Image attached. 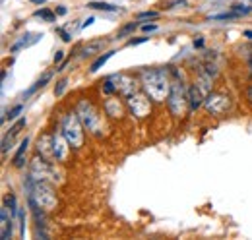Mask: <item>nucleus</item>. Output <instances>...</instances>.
I'll return each mask as SVG.
<instances>
[{"instance_id":"8","label":"nucleus","mask_w":252,"mask_h":240,"mask_svg":"<svg viewBox=\"0 0 252 240\" xmlns=\"http://www.w3.org/2000/svg\"><path fill=\"white\" fill-rule=\"evenodd\" d=\"M204 107L210 115H216V117H221L225 115L229 109H231V97L225 95V93H208L206 99H204Z\"/></svg>"},{"instance_id":"3","label":"nucleus","mask_w":252,"mask_h":240,"mask_svg":"<svg viewBox=\"0 0 252 240\" xmlns=\"http://www.w3.org/2000/svg\"><path fill=\"white\" fill-rule=\"evenodd\" d=\"M76 113H78L80 120L84 122V126H86L92 134H95V136H101V134H103V130H105V120H103V115L94 107V103H90L88 99H82V101L78 103V107H76Z\"/></svg>"},{"instance_id":"26","label":"nucleus","mask_w":252,"mask_h":240,"mask_svg":"<svg viewBox=\"0 0 252 240\" xmlns=\"http://www.w3.org/2000/svg\"><path fill=\"white\" fill-rule=\"evenodd\" d=\"M18 225H20V237H26V211L20 208V213H18Z\"/></svg>"},{"instance_id":"9","label":"nucleus","mask_w":252,"mask_h":240,"mask_svg":"<svg viewBox=\"0 0 252 240\" xmlns=\"http://www.w3.org/2000/svg\"><path fill=\"white\" fill-rule=\"evenodd\" d=\"M53 150H55V159L57 161H66V157L70 153V144L64 138L63 132H55L53 134Z\"/></svg>"},{"instance_id":"19","label":"nucleus","mask_w":252,"mask_h":240,"mask_svg":"<svg viewBox=\"0 0 252 240\" xmlns=\"http://www.w3.org/2000/svg\"><path fill=\"white\" fill-rule=\"evenodd\" d=\"M51 78H53V74H51V72H47V74H45L43 78H39V80H37V82L33 84V88H30V91H26V93H24V99H28V97H30V95H33V93H35L37 90L45 88V86H47V82H49Z\"/></svg>"},{"instance_id":"21","label":"nucleus","mask_w":252,"mask_h":240,"mask_svg":"<svg viewBox=\"0 0 252 240\" xmlns=\"http://www.w3.org/2000/svg\"><path fill=\"white\" fill-rule=\"evenodd\" d=\"M113 55H115V51H109V53L101 55V57H99L97 60H94V62H92V68H90V72H97V70H99L101 66H105V62H107V60L111 59Z\"/></svg>"},{"instance_id":"17","label":"nucleus","mask_w":252,"mask_h":240,"mask_svg":"<svg viewBox=\"0 0 252 240\" xmlns=\"http://www.w3.org/2000/svg\"><path fill=\"white\" fill-rule=\"evenodd\" d=\"M28 146H30V138L22 140L20 148H18V151H16V155H14V159H12V163H14V167H16V169L24 167V155H26V151H28Z\"/></svg>"},{"instance_id":"10","label":"nucleus","mask_w":252,"mask_h":240,"mask_svg":"<svg viewBox=\"0 0 252 240\" xmlns=\"http://www.w3.org/2000/svg\"><path fill=\"white\" fill-rule=\"evenodd\" d=\"M117 84H115V90L119 91L121 95H125V97H128V95H132L134 91H136V82L130 78V76H126V74H115V76H111Z\"/></svg>"},{"instance_id":"2","label":"nucleus","mask_w":252,"mask_h":240,"mask_svg":"<svg viewBox=\"0 0 252 240\" xmlns=\"http://www.w3.org/2000/svg\"><path fill=\"white\" fill-rule=\"evenodd\" d=\"M26 192H28V198L37 202L45 211L57 208V196H55V192L47 180H37L33 175H30L26 179Z\"/></svg>"},{"instance_id":"6","label":"nucleus","mask_w":252,"mask_h":240,"mask_svg":"<svg viewBox=\"0 0 252 240\" xmlns=\"http://www.w3.org/2000/svg\"><path fill=\"white\" fill-rule=\"evenodd\" d=\"M126 107H128L130 115L136 117V119H146L152 113L150 97L146 93H138V91H134L132 95L126 97Z\"/></svg>"},{"instance_id":"39","label":"nucleus","mask_w":252,"mask_h":240,"mask_svg":"<svg viewBox=\"0 0 252 240\" xmlns=\"http://www.w3.org/2000/svg\"><path fill=\"white\" fill-rule=\"evenodd\" d=\"M245 37H249V39H252V31H245Z\"/></svg>"},{"instance_id":"34","label":"nucleus","mask_w":252,"mask_h":240,"mask_svg":"<svg viewBox=\"0 0 252 240\" xmlns=\"http://www.w3.org/2000/svg\"><path fill=\"white\" fill-rule=\"evenodd\" d=\"M245 95H247V101L251 103V107H252V86L247 88V93H245Z\"/></svg>"},{"instance_id":"40","label":"nucleus","mask_w":252,"mask_h":240,"mask_svg":"<svg viewBox=\"0 0 252 240\" xmlns=\"http://www.w3.org/2000/svg\"><path fill=\"white\" fill-rule=\"evenodd\" d=\"M251 68H252V59H251Z\"/></svg>"},{"instance_id":"35","label":"nucleus","mask_w":252,"mask_h":240,"mask_svg":"<svg viewBox=\"0 0 252 240\" xmlns=\"http://www.w3.org/2000/svg\"><path fill=\"white\" fill-rule=\"evenodd\" d=\"M94 22H95V18H94V16H92V18H88V20H86V22L82 24V28H88V26H92Z\"/></svg>"},{"instance_id":"29","label":"nucleus","mask_w":252,"mask_h":240,"mask_svg":"<svg viewBox=\"0 0 252 240\" xmlns=\"http://www.w3.org/2000/svg\"><path fill=\"white\" fill-rule=\"evenodd\" d=\"M66 84H68V80H61V82H59V86L55 88V95H57V97H61V95L64 93V90H66Z\"/></svg>"},{"instance_id":"28","label":"nucleus","mask_w":252,"mask_h":240,"mask_svg":"<svg viewBox=\"0 0 252 240\" xmlns=\"http://www.w3.org/2000/svg\"><path fill=\"white\" fill-rule=\"evenodd\" d=\"M233 10L237 12V14H241V16H245V14H251L252 12V6H243V4H233Z\"/></svg>"},{"instance_id":"13","label":"nucleus","mask_w":252,"mask_h":240,"mask_svg":"<svg viewBox=\"0 0 252 240\" xmlns=\"http://www.w3.org/2000/svg\"><path fill=\"white\" fill-rule=\"evenodd\" d=\"M107 47V41L103 39H95V41H90L86 43L82 49H80V57L82 59H90V57H95L97 53H103V49Z\"/></svg>"},{"instance_id":"32","label":"nucleus","mask_w":252,"mask_h":240,"mask_svg":"<svg viewBox=\"0 0 252 240\" xmlns=\"http://www.w3.org/2000/svg\"><path fill=\"white\" fill-rule=\"evenodd\" d=\"M156 30H158V26H156V24H146V26H142V31H146V33L156 31Z\"/></svg>"},{"instance_id":"7","label":"nucleus","mask_w":252,"mask_h":240,"mask_svg":"<svg viewBox=\"0 0 252 240\" xmlns=\"http://www.w3.org/2000/svg\"><path fill=\"white\" fill-rule=\"evenodd\" d=\"M37 180H47V182H63L61 179V175L57 173V169L53 167V163L51 161H47V159H39V157H35L32 161V173Z\"/></svg>"},{"instance_id":"31","label":"nucleus","mask_w":252,"mask_h":240,"mask_svg":"<svg viewBox=\"0 0 252 240\" xmlns=\"http://www.w3.org/2000/svg\"><path fill=\"white\" fill-rule=\"evenodd\" d=\"M57 31H59V33L63 35V41H66V43H70V41H72V35H70V33H68L66 30H63V28H59Z\"/></svg>"},{"instance_id":"23","label":"nucleus","mask_w":252,"mask_h":240,"mask_svg":"<svg viewBox=\"0 0 252 240\" xmlns=\"http://www.w3.org/2000/svg\"><path fill=\"white\" fill-rule=\"evenodd\" d=\"M35 18H41V20H45V22H49V24H53L55 22V14L51 12V10H47V8H41V10H35V14H33Z\"/></svg>"},{"instance_id":"22","label":"nucleus","mask_w":252,"mask_h":240,"mask_svg":"<svg viewBox=\"0 0 252 240\" xmlns=\"http://www.w3.org/2000/svg\"><path fill=\"white\" fill-rule=\"evenodd\" d=\"M88 8H94V10H105V12H117V6L109 4V2H88Z\"/></svg>"},{"instance_id":"33","label":"nucleus","mask_w":252,"mask_h":240,"mask_svg":"<svg viewBox=\"0 0 252 240\" xmlns=\"http://www.w3.org/2000/svg\"><path fill=\"white\" fill-rule=\"evenodd\" d=\"M148 41V37H140V39H130L128 41V45H140V43H146Z\"/></svg>"},{"instance_id":"18","label":"nucleus","mask_w":252,"mask_h":240,"mask_svg":"<svg viewBox=\"0 0 252 240\" xmlns=\"http://www.w3.org/2000/svg\"><path fill=\"white\" fill-rule=\"evenodd\" d=\"M4 206L8 208L10 215H12V217H14V221H16V219H18V213H20L18 202H16V196H14V194H8V196L4 198Z\"/></svg>"},{"instance_id":"4","label":"nucleus","mask_w":252,"mask_h":240,"mask_svg":"<svg viewBox=\"0 0 252 240\" xmlns=\"http://www.w3.org/2000/svg\"><path fill=\"white\" fill-rule=\"evenodd\" d=\"M84 122L80 120L78 113H68L63 119L61 124V132L64 134V138L68 140L72 150H80L84 146Z\"/></svg>"},{"instance_id":"25","label":"nucleus","mask_w":252,"mask_h":240,"mask_svg":"<svg viewBox=\"0 0 252 240\" xmlns=\"http://www.w3.org/2000/svg\"><path fill=\"white\" fill-rule=\"evenodd\" d=\"M136 28H138V24H136V22H130V24H126L125 28H121V30H119L117 37H126L128 33H132V31L136 30Z\"/></svg>"},{"instance_id":"36","label":"nucleus","mask_w":252,"mask_h":240,"mask_svg":"<svg viewBox=\"0 0 252 240\" xmlns=\"http://www.w3.org/2000/svg\"><path fill=\"white\" fill-rule=\"evenodd\" d=\"M64 59V53L63 51H57V55H55V62H61Z\"/></svg>"},{"instance_id":"38","label":"nucleus","mask_w":252,"mask_h":240,"mask_svg":"<svg viewBox=\"0 0 252 240\" xmlns=\"http://www.w3.org/2000/svg\"><path fill=\"white\" fill-rule=\"evenodd\" d=\"M57 12H59V14H61V16H64V14H66V8H59V10H57Z\"/></svg>"},{"instance_id":"1","label":"nucleus","mask_w":252,"mask_h":240,"mask_svg":"<svg viewBox=\"0 0 252 240\" xmlns=\"http://www.w3.org/2000/svg\"><path fill=\"white\" fill-rule=\"evenodd\" d=\"M171 86L173 84L169 82L165 68H150L142 72V90L156 103H161L169 97Z\"/></svg>"},{"instance_id":"14","label":"nucleus","mask_w":252,"mask_h":240,"mask_svg":"<svg viewBox=\"0 0 252 240\" xmlns=\"http://www.w3.org/2000/svg\"><path fill=\"white\" fill-rule=\"evenodd\" d=\"M26 124H28V120L26 119H20L12 128H10V134H6L4 136V140H2V153H8V150L12 148V142H14V138L22 132V128H26Z\"/></svg>"},{"instance_id":"30","label":"nucleus","mask_w":252,"mask_h":240,"mask_svg":"<svg viewBox=\"0 0 252 240\" xmlns=\"http://www.w3.org/2000/svg\"><path fill=\"white\" fill-rule=\"evenodd\" d=\"M22 109H24L22 105H16V107H14L12 111H10V115H8V119H10V120H14V119H16V117H18V115H20V113H22Z\"/></svg>"},{"instance_id":"27","label":"nucleus","mask_w":252,"mask_h":240,"mask_svg":"<svg viewBox=\"0 0 252 240\" xmlns=\"http://www.w3.org/2000/svg\"><path fill=\"white\" fill-rule=\"evenodd\" d=\"M159 12L156 10H148V12H142V14H138V20H154V18H158Z\"/></svg>"},{"instance_id":"20","label":"nucleus","mask_w":252,"mask_h":240,"mask_svg":"<svg viewBox=\"0 0 252 240\" xmlns=\"http://www.w3.org/2000/svg\"><path fill=\"white\" fill-rule=\"evenodd\" d=\"M30 35H24V39H20L16 45H12V53H16V51H20L22 47H30V45H33L35 41H39L41 37H43V33H37V35H33V39H28Z\"/></svg>"},{"instance_id":"15","label":"nucleus","mask_w":252,"mask_h":240,"mask_svg":"<svg viewBox=\"0 0 252 240\" xmlns=\"http://www.w3.org/2000/svg\"><path fill=\"white\" fill-rule=\"evenodd\" d=\"M0 221H2V225H0V239L8 240L12 237V223H14V217L8 215V208H6V206L0 210Z\"/></svg>"},{"instance_id":"11","label":"nucleus","mask_w":252,"mask_h":240,"mask_svg":"<svg viewBox=\"0 0 252 240\" xmlns=\"http://www.w3.org/2000/svg\"><path fill=\"white\" fill-rule=\"evenodd\" d=\"M37 153L47 159V161H57L55 159V150H53V134H43L39 138V144H37Z\"/></svg>"},{"instance_id":"5","label":"nucleus","mask_w":252,"mask_h":240,"mask_svg":"<svg viewBox=\"0 0 252 240\" xmlns=\"http://www.w3.org/2000/svg\"><path fill=\"white\" fill-rule=\"evenodd\" d=\"M167 105H169V111L173 117L181 119L189 113L190 109V99H189V91L185 90V86L181 82H175L171 86L169 91V97H167Z\"/></svg>"},{"instance_id":"24","label":"nucleus","mask_w":252,"mask_h":240,"mask_svg":"<svg viewBox=\"0 0 252 240\" xmlns=\"http://www.w3.org/2000/svg\"><path fill=\"white\" fill-rule=\"evenodd\" d=\"M237 18H241V14H237V12L233 10V12H225V14H216V16H210L208 20L212 22V20H237Z\"/></svg>"},{"instance_id":"16","label":"nucleus","mask_w":252,"mask_h":240,"mask_svg":"<svg viewBox=\"0 0 252 240\" xmlns=\"http://www.w3.org/2000/svg\"><path fill=\"white\" fill-rule=\"evenodd\" d=\"M189 99H190V109L194 111V109H198L202 103H204V99H206V93L200 90L196 84L194 86H190L189 88Z\"/></svg>"},{"instance_id":"37","label":"nucleus","mask_w":252,"mask_h":240,"mask_svg":"<svg viewBox=\"0 0 252 240\" xmlns=\"http://www.w3.org/2000/svg\"><path fill=\"white\" fill-rule=\"evenodd\" d=\"M30 2H33V4H45L47 0H30Z\"/></svg>"},{"instance_id":"12","label":"nucleus","mask_w":252,"mask_h":240,"mask_svg":"<svg viewBox=\"0 0 252 240\" xmlns=\"http://www.w3.org/2000/svg\"><path fill=\"white\" fill-rule=\"evenodd\" d=\"M103 111H105V115H109L111 119H123V115H125L123 103H121L119 99H115V97H107V99H105Z\"/></svg>"}]
</instances>
